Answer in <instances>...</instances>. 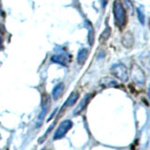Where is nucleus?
<instances>
[{
    "label": "nucleus",
    "mask_w": 150,
    "mask_h": 150,
    "mask_svg": "<svg viewBox=\"0 0 150 150\" xmlns=\"http://www.w3.org/2000/svg\"><path fill=\"white\" fill-rule=\"evenodd\" d=\"M141 63H142L143 67L147 70V71L150 72V55L146 54V55H143L140 57Z\"/></svg>",
    "instance_id": "nucleus-13"
},
{
    "label": "nucleus",
    "mask_w": 150,
    "mask_h": 150,
    "mask_svg": "<svg viewBox=\"0 0 150 150\" xmlns=\"http://www.w3.org/2000/svg\"><path fill=\"white\" fill-rule=\"evenodd\" d=\"M108 1H109V0H102V7H103V8H105V7L107 6Z\"/></svg>",
    "instance_id": "nucleus-18"
},
{
    "label": "nucleus",
    "mask_w": 150,
    "mask_h": 150,
    "mask_svg": "<svg viewBox=\"0 0 150 150\" xmlns=\"http://www.w3.org/2000/svg\"><path fill=\"white\" fill-rule=\"evenodd\" d=\"M121 43L125 47V48L130 49L134 44V36H133L132 33L129 32V31L126 32L125 34L122 36Z\"/></svg>",
    "instance_id": "nucleus-6"
},
{
    "label": "nucleus",
    "mask_w": 150,
    "mask_h": 150,
    "mask_svg": "<svg viewBox=\"0 0 150 150\" xmlns=\"http://www.w3.org/2000/svg\"><path fill=\"white\" fill-rule=\"evenodd\" d=\"M136 12H137L138 19H139L140 23H142V25H144V12L141 11L140 8H138L137 9H136Z\"/></svg>",
    "instance_id": "nucleus-16"
},
{
    "label": "nucleus",
    "mask_w": 150,
    "mask_h": 150,
    "mask_svg": "<svg viewBox=\"0 0 150 150\" xmlns=\"http://www.w3.org/2000/svg\"><path fill=\"white\" fill-rule=\"evenodd\" d=\"M130 77L132 79V81L139 84V86H144L146 81L145 78V74L143 69L138 66L137 64H133L130 68Z\"/></svg>",
    "instance_id": "nucleus-2"
},
{
    "label": "nucleus",
    "mask_w": 150,
    "mask_h": 150,
    "mask_svg": "<svg viewBox=\"0 0 150 150\" xmlns=\"http://www.w3.org/2000/svg\"><path fill=\"white\" fill-rule=\"evenodd\" d=\"M100 84L104 88H109V87H116L118 86V83L115 81V79H112L111 77H104L100 80Z\"/></svg>",
    "instance_id": "nucleus-9"
},
{
    "label": "nucleus",
    "mask_w": 150,
    "mask_h": 150,
    "mask_svg": "<svg viewBox=\"0 0 150 150\" xmlns=\"http://www.w3.org/2000/svg\"><path fill=\"white\" fill-rule=\"evenodd\" d=\"M111 72L115 78L121 82H127L129 79V70L127 67L122 63L115 64L111 68Z\"/></svg>",
    "instance_id": "nucleus-3"
},
{
    "label": "nucleus",
    "mask_w": 150,
    "mask_h": 150,
    "mask_svg": "<svg viewBox=\"0 0 150 150\" xmlns=\"http://www.w3.org/2000/svg\"><path fill=\"white\" fill-rule=\"evenodd\" d=\"M88 57V50L86 48H82L79 50L78 55H77V62L79 65H83Z\"/></svg>",
    "instance_id": "nucleus-11"
},
{
    "label": "nucleus",
    "mask_w": 150,
    "mask_h": 150,
    "mask_svg": "<svg viewBox=\"0 0 150 150\" xmlns=\"http://www.w3.org/2000/svg\"><path fill=\"white\" fill-rule=\"evenodd\" d=\"M148 25H149V29H150V20H149V23H148Z\"/></svg>",
    "instance_id": "nucleus-21"
},
{
    "label": "nucleus",
    "mask_w": 150,
    "mask_h": 150,
    "mask_svg": "<svg viewBox=\"0 0 150 150\" xmlns=\"http://www.w3.org/2000/svg\"><path fill=\"white\" fill-rule=\"evenodd\" d=\"M51 60L54 63L60 64L62 66H67L68 63L69 62V57L66 54H54L52 56Z\"/></svg>",
    "instance_id": "nucleus-8"
},
{
    "label": "nucleus",
    "mask_w": 150,
    "mask_h": 150,
    "mask_svg": "<svg viewBox=\"0 0 150 150\" xmlns=\"http://www.w3.org/2000/svg\"><path fill=\"white\" fill-rule=\"evenodd\" d=\"M78 98H79V93H77V92H73V93H71V94L69 95V97L68 98V100H67V101H66L64 107H65V106L69 107V106L74 105V104H75V102H76V101L78 100Z\"/></svg>",
    "instance_id": "nucleus-12"
},
{
    "label": "nucleus",
    "mask_w": 150,
    "mask_h": 150,
    "mask_svg": "<svg viewBox=\"0 0 150 150\" xmlns=\"http://www.w3.org/2000/svg\"><path fill=\"white\" fill-rule=\"evenodd\" d=\"M3 42H4V40H3V38H2V36L0 35V51H1L2 49H3Z\"/></svg>",
    "instance_id": "nucleus-17"
},
{
    "label": "nucleus",
    "mask_w": 150,
    "mask_h": 150,
    "mask_svg": "<svg viewBox=\"0 0 150 150\" xmlns=\"http://www.w3.org/2000/svg\"><path fill=\"white\" fill-rule=\"evenodd\" d=\"M87 40H88V43L89 45H93L94 41H95V32H94L93 28L91 27L88 31V36H87Z\"/></svg>",
    "instance_id": "nucleus-15"
},
{
    "label": "nucleus",
    "mask_w": 150,
    "mask_h": 150,
    "mask_svg": "<svg viewBox=\"0 0 150 150\" xmlns=\"http://www.w3.org/2000/svg\"><path fill=\"white\" fill-rule=\"evenodd\" d=\"M51 106V100H50V97L49 95H47V94H44L43 96H42V98H41V111H40V114L39 115L37 118V121H36V127L37 128H40V127L42 125V122H43V119L44 117L47 114V112H48L49 108Z\"/></svg>",
    "instance_id": "nucleus-4"
},
{
    "label": "nucleus",
    "mask_w": 150,
    "mask_h": 150,
    "mask_svg": "<svg viewBox=\"0 0 150 150\" xmlns=\"http://www.w3.org/2000/svg\"><path fill=\"white\" fill-rule=\"evenodd\" d=\"M2 12V9H1V2H0V14Z\"/></svg>",
    "instance_id": "nucleus-20"
},
{
    "label": "nucleus",
    "mask_w": 150,
    "mask_h": 150,
    "mask_svg": "<svg viewBox=\"0 0 150 150\" xmlns=\"http://www.w3.org/2000/svg\"><path fill=\"white\" fill-rule=\"evenodd\" d=\"M111 35V28L109 26H107L103 32L101 33V35L100 37V42H105Z\"/></svg>",
    "instance_id": "nucleus-14"
},
{
    "label": "nucleus",
    "mask_w": 150,
    "mask_h": 150,
    "mask_svg": "<svg viewBox=\"0 0 150 150\" xmlns=\"http://www.w3.org/2000/svg\"><path fill=\"white\" fill-rule=\"evenodd\" d=\"M112 13H114L115 25L119 28H123L127 23L126 9L120 0H115L112 6Z\"/></svg>",
    "instance_id": "nucleus-1"
},
{
    "label": "nucleus",
    "mask_w": 150,
    "mask_h": 150,
    "mask_svg": "<svg viewBox=\"0 0 150 150\" xmlns=\"http://www.w3.org/2000/svg\"><path fill=\"white\" fill-rule=\"evenodd\" d=\"M64 88H65V86L63 83H59L54 87L53 91H52V97H53L54 100H57L58 98L62 97L63 92H64Z\"/></svg>",
    "instance_id": "nucleus-7"
},
{
    "label": "nucleus",
    "mask_w": 150,
    "mask_h": 150,
    "mask_svg": "<svg viewBox=\"0 0 150 150\" xmlns=\"http://www.w3.org/2000/svg\"><path fill=\"white\" fill-rule=\"evenodd\" d=\"M73 123L70 120H64L60 123L59 127L56 129L55 133L54 135V140H59L61 138H63L66 136V134L68 133V131L72 128Z\"/></svg>",
    "instance_id": "nucleus-5"
},
{
    "label": "nucleus",
    "mask_w": 150,
    "mask_h": 150,
    "mask_svg": "<svg viewBox=\"0 0 150 150\" xmlns=\"http://www.w3.org/2000/svg\"><path fill=\"white\" fill-rule=\"evenodd\" d=\"M147 95H148V98H149V100H150V86L148 88V93H147Z\"/></svg>",
    "instance_id": "nucleus-19"
},
{
    "label": "nucleus",
    "mask_w": 150,
    "mask_h": 150,
    "mask_svg": "<svg viewBox=\"0 0 150 150\" xmlns=\"http://www.w3.org/2000/svg\"><path fill=\"white\" fill-rule=\"evenodd\" d=\"M90 98H91V96L89 95V94H88V95H86V97H84V98H83V100H82V101L80 102V104L76 107V109L74 110L73 115H79L82 111H83V110H84V108L86 107L88 101L90 100Z\"/></svg>",
    "instance_id": "nucleus-10"
}]
</instances>
